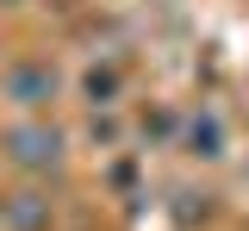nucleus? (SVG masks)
Listing matches in <instances>:
<instances>
[{
  "mask_svg": "<svg viewBox=\"0 0 249 231\" xmlns=\"http://www.w3.org/2000/svg\"><path fill=\"white\" fill-rule=\"evenodd\" d=\"M0 144H6V156L19 169H31V175H37V169H56V156H62V137L50 132V125H13Z\"/></svg>",
  "mask_w": 249,
  "mask_h": 231,
  "instance_id": "1",
  "label": "nucleus"
},
{
  "mask_svg": "<svg viewBox=\"0 0 249 231\" xmlns=\"http://www.w3.org/2000/svg\"><path fill=\"white\" fill-rule=\"evenodd\" d=\"M187 150H193V156H206V163H218V156H224V119H218L212 106L187 119Z\"/></svg>",
  "mask_w": 249,
  "mask_h": 231,
  "instance_id": "2",
  "label": "nucleus"
},
{
  "mask_svg": "<svg viewBox=\"0 0 249 231\" xmlns=\"http://www.w3.org/2000/svg\"><path fill=\"white\" fill-rule=\"evenodd\" d=\"M6 94L19 100V106H37V100H50V94H56V75H50V69H37V63L6 69Z\"/></svg>",
  "mask_w": 249,
  "mask_h": 231,
  "instance_id": "3",
  "label": "nucleus"
},
{
  "mask_svg": "<svg viewBox=\"0 0 249 231\" xmlns=\"http://www.w3.org/2000/svg\"><path fill=\"white\" fill-rule=\"evenodd\" d=\"M112 94H119V69H93L88 75V100L93 106H112Z\"/></svg>",
  "mask_w": 249,
  "mask_h": 231,
  "instance_id": "4",
  "label": "nucleus"
},
{
  "mask_svg": "<svg viewBox=\"0 0 249 231\" xmlns=\"http://www.w3.org/2000/svg\"><path fill=\"white\" fill-rule=\"evenodd\" d=\"M13 212H19V225H44V206H31V194L19 200V206H13Z\"/></svg>",
  "mask_w": 249,
  "mask_h": 231,
  "instance_id": "5",
  "label": "nucleus"
}]
</instances>
